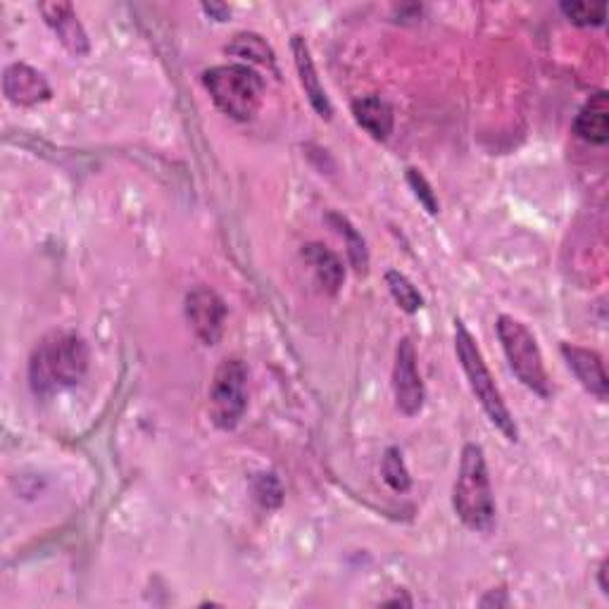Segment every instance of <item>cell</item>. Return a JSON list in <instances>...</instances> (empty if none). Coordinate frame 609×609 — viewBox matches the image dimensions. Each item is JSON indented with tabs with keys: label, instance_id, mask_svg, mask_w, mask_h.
I'll return each mask as SVG.
<instances>
[{
	"label": "cell",
	"instance_id": "cell-6",
	"mask_svg": "<svg viewBox=\"0 0 609 609\" xmlns=\"http://www.w3.org/2000/svg\"><path fill=\"white\" fill-rule=\"evenodd\" d=\"M248 409V366L238 358H226L212 374L207 393L210 421L222 431L236 429Z\"/></svg>",
	"mask_w": 609,
	"mask_h": 609
},
{
	"label": "cell",
	"instance_id": "cell-7",
	"mask_svg": "<svg viewBox=\"0 0 609 609\" xmlns=\"http://www.w3.org/2000/svg\"><path fill=\"white\" fill-rule=\"evenodd\" d=\"M393 395L395 405H398L405 417H417L424 409V401H427V391H424V381L417 366V350L413 338L407 336L395 348Z\"/></svg>",
	"mask_w": 609,
	"mask_h": 609
},
{
	"label": "cell",
	"instance_id": "cell-25",
	"mask_svg": "<svg viewBox=\"0 0 609 609\" xmlns=\"http://www.w3.org/2000/svg\"><path fill=\"white\" fill-rule=\"evenodd\" d=\"M598 586L605 598H609V560L607 557L598 566Z\"/></svg>",
	"mask_w": 609,
	"mask_h": 609
},
{
	"label": "cell",
	"instance_id": "cell-10",
	"mask_svg": "<svg viewBox=\"0 0 609 609\" xmlns=\"http://www.w3.org/2000/svg\"><path fill=\"white\" fill-rule=\"evenodd\" d=\"M38 12L44 15L53 34L58 36V41L69 53L77 55V58L89 55L91 41L87 30H83V24L79 22L72 3H65V0H50V3H41Z\"/></svg>",
	"mask_w": 609,
	"mask_h": 609
},
{
	"label": "cell",
	"instance_id": "cell-4",
	"mask_svg": "<svg viewBox=\"0 0 609 609\" xmlns=\"http://www.w3.org/2000/svg\"><path fill=\"white\" fill-rule=\"evenodd\" d=\"M203 87L224 115L250 122L264 98V79L248 65H217L203 72Z\"/></svg>",
	"mask_w": 609,
	"mask_h": 609
},
{
	"label": "cell",
	"instance_id": "cell-15",
	"mask_svg": "<svg viewBox=\"0 0 609 609\" xmlns=\"http://www.w3.org/2000/svg\"><path fill=\"white\" fill-rule=\"evenodd\" d=\"M352 117L362 129L376 140H386L393 134V108L381 95H362L350 105Z\"/></svg>",
	"mask_w": 609,
	"mask_h": 609
},
{
	"label": "cell",
	"instance_id": "cell-3",
	"mask_svg": "<svg viewBox=\"0 0 609 609\" xmlns=\"http://www.w3.org/2000/svg\"><path fill=\"white\" fill-rule=\"evenodd\" d=\"M455 352H458L462 372H464L466 381H470V388L476 395L481 409H484L493 427L498 429L509 443H517L519 441L517 421H515L512 413H509V407L505 405L500 388L495 386V379L486 366L484 356H481L476 338L472 336L470 329L464 327L462 319H455Z\"/></svg>",
	"mask_w": 609,
	"mask_h": 609
},
{
	"label": "cell",
	"instance_id": "cell-14",
	"mask_svg": "<svg viewBox=\"0 0 609 609\" xmlns=\"http://www.w3.org/2000/svg\"><path fill=\"white\" fill-rule=\"evenodd\" d=\"M301 255H303L305 264L313 269V274L324 291H327L329 295H336L338 291H341L343 281H346V267L334 250L324 248L322 244H307V246H303Z\"/></svg>",
	"mask_w": 609,
	"mask_h": 609
},
{
	"label": "cell",
	"instance_id": "cell-17",
	"mask_svg": "<svg viewBox=\"0 0 609 609\" xmlns=\"http://www.w3.org/2000/svg\"><path fill=\"white\" fill-rule=\"evenodd\" d=\"M226 53L236 55V58H240V60L269 67L272 72H277V55H274L272 46H269L260 34H252V32L236 34L232 44L226 46Z\"/></svg>",
	"mask_w": 609,
	"mask_h": 609
},
{
	"label": "cell",
	"instance_id": "cell-19",
	"mask_svg": "<svg viewBox=\"0 0 609 609\" xmlns=\"http://www.w3.org/2000/svg\"><path fill=\"white\" fill-rule=\"evenodd\" d=\"M381 474H384V481L395 493H407L409 486H413V476H409L403 452L395 446H391L384 452V460H381Z\"/></svg>",
	"mask_w": 609,
	"mask_h": 609
},
{
	"label": "cell",
	"instance_id": "cell-1",
	"mask_svg": "<svg viewBox=\"0 0 609 609\" xmlns=\"http://www.w3.org/2000/svg\"><path fill=\"white\" fill-rule=\"evenodd\" d=\"M91 352L75 331H50L36 343L30 358V386L36 398H50L77 386L87 376Z\"/></svg>",
	"mask_w": 609,
	"mask_h": 609
},
{
	"label": "cell",
	"instance_id": "cell-8",
	"mask_svg": "<svg viewBox=\"0 0 609 609\" xmlns=\"http://www.w3.org/2000/svg\"><path fill=\"white\" fill-rule=\"evenodd\" d=\"M187 319L195 334L198 341L203 346H217L224 336L226 324V303L217 291L210 286H195L187 293Z\"/></svg>",
	"mask_w": 609,
	"mask_h": 609
},
{
	"label": "cell",
	"instance_id": "cell-18",
	"mask_svg": "<svg viewBox=\"0 0 609 609\" xmlns=\"http://www.w3.org/2000/svg\"><path fill=\"white\" fill-rule=\"evenodd\" d=\"M386 286L393 295V301L398 303V307L407 315H415L424 307V295L417 291V286L409 281L398 269H391L386 272Z\"/></svg>",
	"mask_w": 609,
	"mask_h": 609
},
{
	"label": "cell",
	"instance_id": "cell-20",
	"mask_svg": "<svg viewBox=\"0 0 609 609\" xmlns=\"http://www.w3.org/2000/svg\"><path fill=\"white\" fill-rule=\"evenodd\" d=\"M560 10L576 26H602L607 20L605 3H560Z\"/></svg>",
	"mask_w": 609,
	"mask_h": 609
},
{
	"label": "cell",
	"instance_id": "cell-13",
	"mask_svg": "<svg viewBox=\"0 0 609 609\" xmlns=\"http://www.w3.org/2000/svg\"><path fill=\"white\" fill-rule=\"evenodd\" d=\"M574 134L586 144L605 146L609 140V95L607 91L593 93L574 120Z\"/></svg>",
	"mask_w": 609,
	"mask_h": 609
},
{
	"label": "cell",
	"instance_id": "cell-9",
	"mask_svg": "<svg viewBox=\"0 0 609 609\" xmlns=\"http://www.w3.org/2000/svg\"><path fill=\"white\" fill-rule=\"evenodd\" d=\"M3 93L12 105L34 108L50 101L53 89L36 67L26 63H12L3 72Z\"/></svg>",
	"mask_w": 609,
	"mask_h": 609
},
{
	"label": "cell",
	"instance_id": "cell-24",
	"mask_svg": "<svg viewBox=\"0 0 609 609\" xmlns=\"http://www.w3.org/2000/svg\"><path fill=\"white\" fill-rule=\"evenodd\" d=\"M478 605H481V607H493V605H495V607H507V605H509L507 590H503V588H500V590H490V593L486 595V598L481 600Z\"/></svg>",
	"mask_w": 609,
	"mask_h": 609
},
{
	"label": "cell",
	"instance_id": "cell-16",
	"mask_svg": "<svg viewBox=\"0 0 609 609\" xmlns=\"http://www.w3.org/2000/svg\"><path fill=\"white\" fill-rule=\"evenodd\" d=\"M327 222L334 226V229L346 238V246H348V258L352 269H356L358 274H366L370 272V250H366V240L364 236L352 226V222L348 217H343L341 212H329Z\"/></svg>",
	"mask_w": 609,
	"mask_h": 609
},
{
	"label": "cell",
	"instance_id": "cell-22",
	"mask_svg": "<svg viewBox=\"0 0 609 609\" xmlns=\"http://www.w3.org/2000/svg\"><path fill=\"white\" fill-rule=\"evenodd\" d=\"M407 183H409V189H413V193H415V198L419 201V205L429 212V215H438V212H441V203H438V198H436V193H433V189H431V183L427 181V177H424L419 169H415V167H409L407 169Z\"/></svg>",
	"mask_w": 609,
	"mask_h": 609
},
{
	"label": "cell",
	"instance_id": "cell-5",
	"mask_svg": "<svg viewBox=\"0 0 609 609\" xmlns=\"http://www.w3.org/2000/svg\"><path fill=\"white\" fill-rule=\"evenodd\" d=\"M495 331H498L503 352L509 366H512L515 376L531 393L541 395V398H550L552 388L543 362V352L538 348L535 336L527 329V324H521L519 319L509 315H500L498 322H495Z\"/></svg>",
	"mask_w": 609,
	"mask_h": 609
},
{
	"label": "cell",
	"instance_id": "cell-12",
	"mask_svg": "<svg viewBox=\"0 0 609 609\" xmlns=\"http://www.w3.org/2000/svg\"><path fill=\"white\" fill-rule=\"evenodd\" d=\"M560 350H562V358H564L566 366H569L578 384L584 386L590 395H595L598 401H607L609 379L605 372V362L598 352L580 348V346H572V343H564Z\"/></svg>",
	"mask_w": 609,
	"mask_h": 609
},
{
	"label": "cell",
	"instance_id": "cell-23",
	"mask_svg": "<svg viewBox=\"0 0 609 609\" xmlns=\"http://www.w3.org/2000/svg\"><path fill=\"white\" fill-rule=\"evenodd\" d=\"M201 8H203V12H205L207 18L217 20V22H226V20L232 18V8L224 5V3H203Z\"/></svg>",
	"mask_w": 609,
	"mask_h": 609
},
{
	"label": "cell",
	"instance_id": "cell-2",
	"mask_svg": "<svg viewBox=\"0 0 609 609\" xmlns=\"http://www.w3.org/2000/svg\"><path fill=\"white\" fill-rule=\"evenodd\" d=\"M452 509L472 531H490L495 523V498L490 488L486 452L476 443L462 448L460 470L452 486Z\"/></svg>",
	"mask_w": 609,
	"mask_h": 609
},
{
	"label": "cell",
	"instance_id": "cell-21",
	"mask_svg": "<svg viewBox=\"0 0 609 609\" xmlns=\"http://www.w3.org/2000/svg\"><path fill=\"white\" fill-rule=\"evenodd\" d=\"M252 498L264 509H277L283 503V488L274 474H258L250 481Z\"/></svg>",
	"mask_w": 609,
	"mask_h": 609
},
{
	"label": "cell",
	"instance_id": "cell-11",
	"mask_svg": "<svg viewBox=\"0 0 609 609\" xmlns=\"http://www.w3.org/2000/svg\"><path fill=\"white\" fill-rule=\"evenodd\" d=\"M291 53H293V63H295V69H297V79H301V87L307 95L309 105H313V110L317 112L322 120H331L334 117V105L329 101L327 89L322 87V79L317 75V67H315V60H313V53H309L307 41L301 34H295L291 38Z\"/></svg>",
	"mask_w": 609,
	"mask_h": 609
}]
</instances>
